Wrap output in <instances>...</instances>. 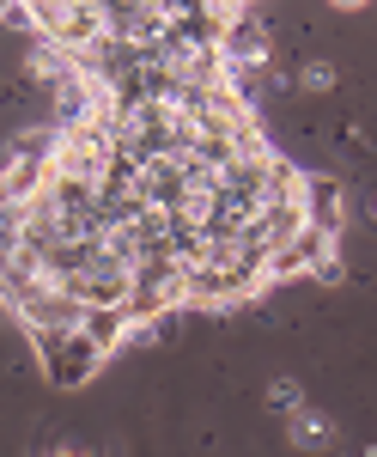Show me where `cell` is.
Returning a JSON list of instances; mask_svg holds the SVG:
<instances>
[{"mask_svg": "<svg viewBox=\"0 0 377 457\" xmlns=\"http://www.w3.org/2000/svg\"><path fill=\"white\" fill-rule=\"evenodd\" d=\"M286 439H292V452H335V439H341V433H335V421H329V415H323V409H292V415H286Z\"/></svg>", "mask_w": 377, "mask_h": 457, "instance_id": "6da1fadb", "label": "cell"}, {"mask_svg": "<svg viewBox=\"0 0 377 457\" xmlns=\"http://www.w3.org/2000/svg\"><path fill=\"white\" fill-rule=\"evenodd\" d=\"M262 403H268L275 415H292V409H305L310 396H305V385H299V378H268V390H262Z\"/></svg>", "mask_w": 377, "mask_h": 457, "instance_id": "7a4b0ae2", "label": "cell"}, {"mask_svg": "<svg viewBox=\"0 0 377 457\" xmlns=\"http://www.w3.org/2000/svg\"><path fill=\"white\" fill-rule=\"evenodd\" d=\"M299 92H335V62H299Z\"/></svg>", "mask_w": 377, "mask_h": 457, "instance_id": "3957f363", "label": "cell"}, {"mask_svg": "<svg viewBox=\"0 0 377 457\" xmlns=\"http://www.w3.org/2000/svg\"><path fill=\"white\" fill-rule=\"evenodd\" d=\"M335 12H359V6H372V0H329Z\"/></svg>", "mask_w": 377, "mask_h": 457, "instance_id": "277c9868", "label": "cell"}, {"mask_svg": "<svg viewBox=\"0 0 377 457\" xmlns=\"http://www.w3.org/2000/svg\"><path fill=\"white\" fill-rule=\"evenodd\" d=\"M49 457H86V452H79V445H61V452H49Z\"/></svg>", "mask_w": 377, "mask_h": 457, "instance_id": "5b68a950", "label": "cell"}, {"mask_svg": "<svg viewBox=\"0 0 377 457\" xmlns=\"http://www.w3.org/2000/svg\"><path fill=\"white\" fill-rule=\"evenodd\" d=\"M372 232H377V202H372Z\"/></svg>", "mask_w": 377, "mask_h": 457, "instance_id": "8992f818", "label": "cell"}]
</instances>
